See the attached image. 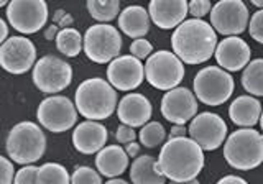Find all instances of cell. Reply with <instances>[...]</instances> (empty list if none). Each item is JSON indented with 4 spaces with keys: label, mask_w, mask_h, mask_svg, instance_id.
Here are the masks:
<instances>
[{
    "label": "cell",
    "mask_w": 263,
    "mask_h": 184,
    "mask_svg": "<svg viewBox=\"0 0 263 184\" xmlns=\"http://www.w3.org/2000/svg\"><path fill=\"white\" fill-rule=\"evenodd\" d=\"M36 173H38V166L35 164L22 166V168L15 173L13 184H36Z\"/></svg>",
    "instance_id": "836d02e7"
},
{
    "label": "cell",
    "mask_w": 263,
    "mask_h": 184,
    "mask_svg": "<svg viewBox=\"0 0 263 184\" xmlns=\"http://www.w3.org/2000/svg\"><path fill=\"white\" fill-rule=\"evenodd\" d=\"M212 4L209 0H193L187 2V13L196 20H202L205 15H211Z\"/></svg>",
    "instance_id": "1f68e13d"
},
{
    "label": "cell",
    "mask_w": 263,
    "mask_h": 184,
    "mask_svg": "<svg viewBox=\"0 0 263 184\" xmlns=\"http://www.w3.org/2000/svg\"><path fill=\"white\" fill-rule=\"evenodd\" d=\"M227 123L214 112H201L189 122L187 135L202 148V152H214L224 146L227 140Z\"/></svg>",
    "instance_id": "4fadbf2b"
},
{
    "label": "cell",
    "mask_w": 263,
    "mask_h": 184,
    "mask_svg": "<svg viewBox=\"0 0 263 184\" xmlns=\"http://www.w3.org/2000/svg\"><path fill=\"white\" fill-rule=\"evenodd\" d=\"M7 20L22 35H33L48 23V4L45 0H12L7 7Z\"/></svg>",
    "instance_id": "8fae6325"
},
{
    "label": "cell",
    "mask_w": 263,
    "mask_h": 184,
    "mask_svg": "<svg viewBox=\"0 0 263 184\" xmlns=\"http://www.w3.org/2000/svg\"><path fill=\"white\" fill-rule=\"evenodd\" d=\"M132 184H166V178L160 171L158 161L150 155H140L130 166Z\"/></svg>",
    "instance_id": "cb8c5ba5"
},
{
    "label": "cell",
    "mask_w": 263,
    "mask_h": 184,
    "mask_svg": "<svg viewBox=\"0 0 263 184\" xmlns=\"http://www.w3.org/2000/svg\"><path fill=\"white\" fill-rule=\"evenodd\" d=\"M130 158L125 153V148L120 145H107L96 155V170L101 176L109 179L119 178L128 168Z\"/></svg>",
    "instance_id": "44dd1931"
},
{
    "label": "cell",
    "mask_w": 263,
    "mask_h": 184,
    "mask_svg": "<svg viewBox=\"0 0 263 184\" xmlns=\"http://www.w3.org/2000/svg\"><path fill=\"white\" fill-rule=\"evenodd\" d=\"M138 140L140 145L145 148H158L166 143V130L156 120H150L146 125H143L138 132Z\"/></svg>",
    "instance_id": "f1b7e54d"
},
{
    "label": "cell",
    "mask_w": 263,
    "mask_h": 184,
    "mask_svg": "<svg viewBox=\"0 0 263 184\" xmlns=\"http://www.w3.org/2000/svg\"><path fill=\"white\" fill-rule=\"evenodd\" d=\"M249 33L257 43L263 45V10H257L250 16Z\"/></svg>",
    "instance_id": "d6a6232c"
},
{
    "label": "cell",
    "mask_w": 263,
    "mask_h": 184,
    "mask_svg": "<svg viewBox=\"0 0 263 184\" xmlns=\"http://www.w3.org/2000/svg\"><path fill=\"white\" fill-rule=\"evenodd\" d=\"M150 15L142 5H128L119 15V28L128 38H145L150 31Z\"/></svg>",
    "instance_id": "603a6c76"
},
{
    "label": "cell",
    "mask_w": 263,
    "mask_h": 184,
    "mask_svg": "<svg viewBox=\"0 0 263 184\" xmlns=\"http://www.w3.org/2000/svg\"><path fill=\"white\" fill-rule=\"evenodd\" d=\"M71 184H104L102 176L90 166H78L71 174Z\"/></svg>",
    "instance_id": "f546056e"
},
{
    "label": "cell",
    "mask_w": 263,
    "mask_h": 184,
    "mask_svg": "<svg viewBox=\"0 0 263 184\" xmlns=\"http://www.w3.org/2000/svg\"><path fill=\"white\" fill-rule=\"evenodd\" d=\"M158 166L163 176L173 182H187L197 179L204 170L202 148L189 137L168 138L160 150Z\"/></svg>",
    "instance_id": "6da1fadb"
},
{
    "label": "cell",
    "mask_w": 263,
    "mask_h": 184,
    "mask_svg": "<svg viewBox=\"0 0 263 184\" xmlns=\"http://www.w3.org/2000/svg\"><path fill=\"white\" fill-rule=\"evenodd\" d=\"M148 15L155 27L161 30H176L187 16L186 0H152L148 4Z\"/></svg>",
    "instance_id": "d6986e66"
},
{
    "label": "cell",
    "mask_w": 263,
    "mask_h": 184,
    "mask_svg": "<svg viewBox=\"0 0 263 184\" xmlns=\"http://www.w3.org/2000/svg\"><path fill=\"white\" fill-rule=\"evenodd\" d=\"M211 27L219 35L238 36L249 28L250 12L242 0H220L212 5Z\"/></svg>",
    "instance_id": "7c38bea8"
},
{
    "label": "cell",
    "mask_w": 263,
    "mask_h": 184,
    "mask_svg": "<svg viewBox=\"0 0 263 184\" xmlns=\"http://www.w3.org/2000/svg\"><path fill=\"white\" fill-rule=\"evenodd\" d=\"M87 60L96 64H109L122 51V35L110 23H96L84 33V49Z\"/></svg>",
    "instance_id": "ba28073f"
},
{
    "label": "cell",
    "mask_w": 263,
    "mask_h": 184,
    "mask_svg": "<svg viewBox=\"0 0 263 184\" xmlns=\"http://www.w3.org/2000/svg\"><path fill=\"white\" fill-rule=\"evenodd\" d=\"M15 173L13 161L0 155V184H13Z\"/></svg>",
    "instance_id": "e575fe53"
},
{
    "label": "cell",
    "mask_w": 263,
    "mask_h": 184,
    "mask_svg": "<svg viewBox=\"0 0 263 184\" xmlns=\"http://www.w3.org/2000/svg\"><path fill=\"white\" fill-rule=\"evenodd\" d=\"M260 128H261V135H263V112H261V117H260Z\"/></svg>",
    "instance_id": "bcb514c9"
},
{
    "label": "cell",
    "mask_w": 263,
    "mask_h": 184,
    "mask_svg": "<svg viewBox=\"0 0 263 184\" xmlns=\"http://www.w3.org/2000/svg\"><path fill=\"white\" fill-rule=\"evenodd\" d=\"M168 184H201L197 179H193V181H187V182H173V181H170Z\"/></svg>",
    "instance_id": "ee69618b"
},
{
    "label": "cell",
    "mask_w": 263,
    "mask_h": 184,
    "mask_svg": "<svg viewBox=\"0 0 263 184\" xmlns=\"http://www.w3.org/2000/svg\"><path fill=\"white\" fill-rule=\"evenodd\" d=\"M104 184H128L125 179H120V178H114V179H109L107 182H104Z\"/></svg>",
    "instance_id": "b9f144b4"
},
{
    "label": "cell",
    "mask_w": 263,
    "mask_h": 184,
    "mask_svg": "<svg viewBox=\"0 0 263 184\" xmlns=\"http://www.w3.org/2000/svg\"><path fill=\"white\" fill-rule=\"evenodd\" d=\"M130 54L137 58V60H148L152 54H153V45L150 43L148 40L145 38H140V40H134L130 45Z\"/></svg>",
    "instance_id": "4dcf8cb0"
},
{
    "label": "cell",
    "mask_w": 263,
    "mask_h": 184,
    "mask_svg": "<svg viewBox=\"0 0 263 184\" xmlns=\"http://www.w3.org/2000/svg\"><path fill=\"white\" fill-rule=\"evenodd\" d=\"M194 96L209 107H219L232 97L235 82L232 74L219 66H205L197 71L193 81Z\"/></svg>",
    "instance_id": "8992f818"
},
{
    "label": "cell",
    "mask_w": 263,
    "mask_h": 184,
    "mask_svg": "<svg viewBox=\"0 0 263 184\" xmlns=\"http://www.w3.org/2000/svg\"><path fill=\"white\" fill-rule=\"evenodd\" d=\"M170 138H183L187 137V128L184 125H173V128L170 130Z\"/></svg>",
    "instance_id": "74e56055"
},
{
    "label": "cell",
    "mask_w": 263,
    "mask_h": 184,
    "mask_svg": "<svg viewBox=\"0 0 263 184\" xmlns=\"http://www.w3.org/2000/svg\"><path fill=\"white\" fill-rule=\"evenodd\" d=\"M138 137V133L135 132V128L127 127V125H119L117 132H115V140L119 141L120 145H128L132 141H135Z\"/></svg>",
    "instance_id": "d590c367"
},
{
    "label": "cell",
    "mask_w": 263,
    "mask_h": 184,
    "mask_svg": "<svg viewBox=\"0 0 263 184\" xmlns=\"http://www.w3.org/2000/svg\"><path fill=\"white\" fill-rule=\"evenodd\" d=\"M242 87L249 96L263 97V58L250 61L242 72Z\"/></svg>",
    "instance_id": "484cf974"
},
{
    "label": "cell",
    "mask_w": 263,
    "mask_h": 184,
    "mask_svg": "<svg viewBox=\"0 0 263 184\" xmlns=\"http://www.w3.org/2000/svg\"><path fill=\"white\" fill-rule=\"evenodd\" d=\"M224 158L230 168L252 171L263 163V135L255 128H238L227 137Z\"/></svg>",
    "instance_id": "5b68a950"
},
{
    "label": "cell",
    "mask_w": 263,
    "mask_h": 184,
    "mask_svg": "<svg viewBox=\"0 0 263 184\" xmlns=\"http://www.w3.org/2000/svg\"><path fill=\"white\" fill-rule=\"evenodd\" d=\"M56 48L66 58H76L84 49V36L72 27L61 28L56 36Z\"/></svg>",
    "instance_id": "d4e9b609"
},
{
    "label": "cell",
    "mask_w": 263,
    "mask_h": 184,
    "mask_svg": "<svg viewBox=\"0 0 263 184\" xmlns=\"http://www.w3.org/2000/svg\"><path fill=\"white\" fill-rule=\"evenodd\" d=\"M107 138L109 133L101 122L84 120L78 123L72 132V145L82 155H97L107 146Z\"/></svg>",
    "instance_id": "ffe728a7"
},
{
    "label": "cell",
    "mask_w": 263,
    "mask_h": 184,
    "mask_svg": "<svg viewBox=\"0 0 263 184\" xmlns=\"http://www.w3.org/2000/svg\"><path fill=\"white\" fill-rule=\"evenodd\" d=\"M74 105L84 119L101 122L117 112L119 96L107 79L90 78L78 86L74 92Z\"/></svg>",
    "instance_id": "3957f363"
},
{
    "label": "cell",
    "mask_w": 263,
    "mask_h": 184,
    "mask_svg": "<svg viewBox=\"0 0 263 184\" xmlns=\"http://www.w3.org/2000/svg\"><path fill=\"white\" fill-rule=\"evenodd\" d=\"M217 33L205 20L189 19L171 35V48L181 61L197 66L209 61L217 48Z\"/></svg>",
    "instance_id": "7a4b0ae2"
},
{
    "label": "cell",
    "mask_w": 263,
    "mask_h": 184,
    "mask_svg": "<svg viewBox=\"0 0 263 184\" xmlns=\"http://www.w3.org/2000/svg\"><path fill=\"white\" fill-rule=\"evenodd\" d=\"M8 158L22 166L35 164L46 152V135L35 122H20L8 132L5 141Z\"/></svg>",
    "instance_id": "277c9868"
},
{
    "label": "cell",
    "mask_w": 263,
    "mask_h": 184,
    "mask_svg": "<svg viewBox=\"0 0 263 184\" xmlns=\"http://www.w3.org/2000/svg\"><path fill=\"white\" fill-rule=\"evenodd\" d=\"M261 104L257 97L253 96H238L229 105V117L232 123H235L240 128H253L255 125L260 123L261 117Z\"/></svg>",
    "instance_id": "7402d4cb"
},
{
    "label": "cell",
    "mask_w": 263,
    "mask_h": 184,
    "mask_svg": "<svg viewBox=\"0 0 263 184\" xmlns=\"http://www.w3.org/2000/svg\"><path fill=\"white\" fill-rule=\"evenodd\" d=\"M36 64V46L27 36H8L0 46V66L2 69L20 76Z\"/></svg>",
    "instance_id": "5bb4252c"
},
{
    "label": "cell",
    "mask_w": 263,
    "mask_h": 184,
    "mask_svg": "<svg viewBox=\"0 0 263 184\" xmlns=\"http://www.w3.org/2000/svg\"><path fill=\"white\" fill-rule=\"evenodd\" d=\"M58 33H60V28H58V25H49V27H46V30H45V38L48 41H53V40H56Z\"/></svg>",
    "instance_id": "ab89813d"
},
{
    "label": "cell",
    "mask_w": 263,
    "mask_h": 184,
    "mask_svg": "<svg viewBox=\"0 0 263 184\" xmlns=\"http://www.w3.org/2000/svg\"><path fill=\"white\" fill-rule=\"evenodd\" d=\"M153 115V105L146 96L140 92H128L119 100L117 117L122 125L132 128H142L150 122Z\"/></svg>",
    "instance_id": "ac0fdd59"
},
{
    "label": "cell",
    "mask_w": 263,
    "mask_h": 184,
    "mask_svg": "<svg viewBox=\"0 0 263 184\" xmlns=\"http://www.w3.org/2000/svg\"><path fill=\"white\" fill-rule=\"evenodd\" d=\"M87 12L99 23H109L120 15L119 0H87Z\"/></svg>",
    "instance_id": "4316f807"
},
{
    "label": "cell",
    "mask_w": 263,
    "mask_h": 184,
    "mask_svg": "<svg viewBox=\"0 0 263 184\" xmlns=\"http://www.w3.org/2000/svg\"><path fill=\"white\" fill-rule=\"evenodd\" d=\"M184 63L168 49L153 51L145 63V79L152 87L168 92L179 87L184 79Z\"/></svg>",
    "instance_id": "52a82bcc"
},
{
    "label": "cell",
    "mask_w": 263,
    "mask_h": 184,
    "mask_svg": "<svg viewBox=\"0 0 263 184\" xmlns=\"http://www.w3.org/2000/svg\"><path fill=\"white\" fill-rule=\"evenodd\" d=\"M2 7H8V2H7V0H0V8H2Z\"/></svg>",
    "instance_id": "f6af8a7d"
},
{
    "label": "cell",
    "mask_w": 263,
    "mask_h": 184,
    "mask_svg": "<svg viewBox=\"0 0 263 184\" xmlns=\"http://www.w3.org/2000/svg\"><path fill=\"white\" fill-rule=\"evenodd\" d=\"M252 49L245 40L240 36H227L220 40L217 43L216 58L217 66L227 72H237L247 68V64L250 63Z\"/></svg>",
    "instance_id": "e0dca14e"
},
{
    "label": "cell",
    "mask_w": 263,
    "mask_h": 184,
    "mask_svg": "<svg viewBox=\"0 0 263 184\" xmlns=\"http://www.w3.org/2000/svg\"><path fill=\"white\" fill-rule=\"evenodd\" d=\"M197 99L193 90L179 86L164 92L160 104V112L163 119H166L173 125H186L197 115Z\"/></svg>",
    "instance_id": "9a60e30c"
},
{
    "label": "cell",
    "mask_w": 263,
    "mask_h": 184,
    "mask_svg": "<svg viewBox=\"0 0 263 184\" xmlns=\"http://www.w3.org/2000/svg\"><path fill=\"white\" fill-rule=\"evenodd\" d=\"M140 141H132V143L125 145V153L128 158H138L140 156Z\"/></svg>",
    "instance_id": "f35d334b"
},
{
    "label": "cell",
    "mask_w": 263,
    "mask_h": 184,
    "mask_svg": "<svg viewBox=\"0 0 263 184\" xmlns=\"http://www.w3.org/2000/svg\"><path fill=\"white\" fill-rule=\"evenodd\" d=\"M216 184H249L243 178L237 176V174H227V176L220 178Z\"/></svg>",
    "instance_id": "8d00e7d4"
},
{
    "label": "cell",
    "mask_w": 263,
    "mask_h": 184,
    "mask_svg": "<svg viewBox=\"0 0 263 184\" xmlns=\"http://www.w3.org/2000/svg\"><path fill=\"white\" fill-rule=\"evenodd\" d=\"M107 81L115 90H135L145 81V64L132 54H120L107 66Z\"/></svg>",
    "instance_id": "2e32d148"
},
{
    "label": "cell",
    "mask_w": 263,
    "mask_h": 184,
    "mask_svg": "<svg viewBox=\"0 0 263 184\" xmlns=\"http://www.w3.org/2000/svg\"><path fill=\"white\" fill-rule=\"evenodd\" d=\"M36 184H71V174L60 163H45L38 166Z\"/></svg>",
    "instance_id": "83f0119b"
},
{
    "label": "cell",
    "mask_w": 263,
    "mask_h": 184,
    "mask_svg": "<svg viewBox=\"0 0 263 184\" xmlns=\"http://www.w3.org/2000/svg\"><path fill=\"white\" fill-rule=\"evenodd\" d=\"M8 40V25L4 19H0V46Z\"/></svg>",
    "instance_id": "60d3db41"
},
{
    "label": "cell",
    "mask_w": 263,
    "mask_h": 184,
    "mask_svg": "<svg viewBox=\"0 0 263 184\" xmlns=\"http://www.w3.org/2000/svg\"><path fill=\"white\" fill-rule=\"evenodd\" d=\"M252 5H255L258 10H263V0H252Z\"/></svg>",
    "instance_id": "7bdbcfd3"
},
{
    "label": "cell",
    "mask_w": 263,
    "mask_h": 184,
    "mask_svg": "<svg viewBox=\"0 0 263 184\" xmlns=\"http://www.w3.org/2000/svg\"><path fill=\"white\" fill-rule=\"evenodd\" d=\"M36 119L40 125L48 132L64 133L78 122V108L66 96H48L40 102L36 108Z\"/></svg>",
    "instance_id": "30bf717a"
},
{
    "label": "cell",
    "mask_w": 263,
    "mask_h": 184,
    "mask_svg": "<svg viewBox=\"0 0 263 184\" xmlns=\"http://www.w3.org/2000/svg\"><path fill=\"white\" fill-rule=\"evenodd\" d=\"M31 79L40 92L58 96V92H63L72 82V68L68 61L48 54L40 58L33 66Z\"/></svg>",
    "instance_id": "9c48e42d"
}]
</instances>
